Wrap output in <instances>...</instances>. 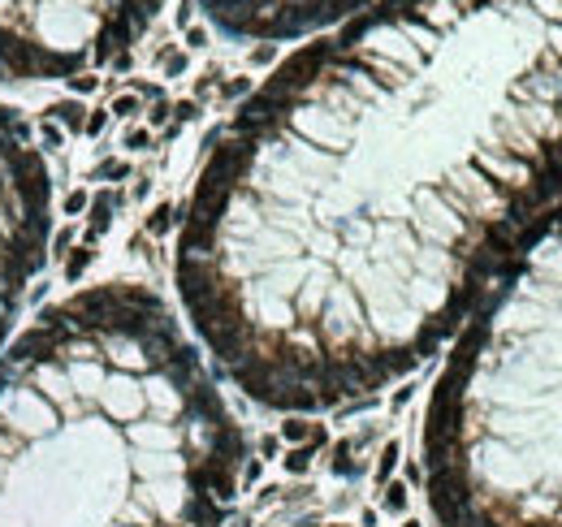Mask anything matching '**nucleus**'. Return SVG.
Returning a JSON list of instances; mask_svg holds the SVG:
<instances>
[{
	"instance_id": "obj_1",
	"label": "nucleus",
	"mask_w": 562,
	"mask_h": 527,
	"mask_svg": "<svg viewBox=\"0 0 562 527\" xmlns=\"http://www.w3.org/2000/svg\"><path fill=\"white\" fill-rule=\"evenodd\" d=\"M562 190V0H381L221 130L173 281L212 367L334 411L463 329Z\"/></svg>"
},
{
	"instance_id": "obj_3",
	"label": "nucleus",
	"mask_w": 562,
	"mask_h": 527,
	"mask_svg": "<svg viewBox=\"0 0 562 527\" xmlns=\"http://www.w3.org/2000/svg\"><path fill=\"white\" fill-rule=\"evenodd\" d=\"M437 527H562V190L467 311L424 415Z\"/></svg>"
},
{
	"instance_id": "obj_2",
	"label": "nucleus",
	"mask_w": 562,
	"mask_h": 527,
	"mask_svg": "<svg viewBox=\"0 0 562 527\" xmlns=\"http://www.w3.org/2000/svg\"><path fill=\"white\" fill-rule=\"evenodd\" d=\"M242 433L160 294L104 281L0 350V527H221Z\"/></svg>"
},
{
	"instance_id": "obj_7",
	"label": "nucleus",
	"mask_w": 562,
	"mask_h": 527,
	"mask_svg": "<svg viewBox=\"0 0 562 527\" xmlns=\"http://www.w3.org/2000/svg\"><path fill=\"white\" fill-rule=\"evenodd\" d=\"M312 527H346V523H312Z\"/></svg>"
},
{
	"instance_id": "obj_4",
	"label": "nucleus",
	"mask_w": 562,
	"mask_h": 527,
	"mask_svg": "<svg viewBox=\"0 0 562 527\" xmlns=\"http://www.w3.org/2000/svg\"><path fill=\"white\" fill-rule=\"evenodd\" d=\"M165 0H0V83H61L125 52Z\"/></svg>"
},
{
	"instance_id": "obj_5",
	"label": "nucleus",
	"mask_w": 562,
	"mask_h": 527,
	"mask_svg": "<svg viewBox=\"0 0 562 527\" xmlns=\"http://www.w3.org/2000/svg\"><path fill=\"white\" fill-rule=\"evenodd\" d=\"M53 234L48 160L9 104H0V350L13 329L22 294L35 281Z\"/></svg>"
},
{
	"instance_id": "obj_6",
	"label": "nucleus",
	"mask_w": 562,
	"mask_h": 527,
	"mask_svg": "<svg viewBox=\"0 0 562 527\" xmlns=\"http://www.w3.org/2000/svg\"><path fill=\"white\" fill-rule=\"evenodd\" d=\"M381 0H199L208 22L229 39H303L334 31Z\"/></svg>"
}]
</instances>
